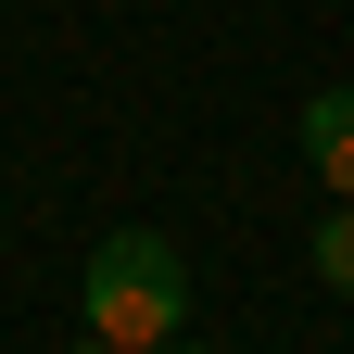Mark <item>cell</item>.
I'll return each mask as SVG.
<instances>
[{
    "instance_id": "3",
    "label": "cell",
    "mask_w": 354,
    "mask_h": 354,
    "mask_svg": "<svg viewBox=\"0 0 354 354\" xmlns=\"http://www.w3.org/2000/svg\"><path fill=\"white\" fill-rule=\"evenodd\" d=\"M317 279L354 304V203H329V215H317Z\"/></svg>"
},
{
    "instance_id": "2",
    "label": "cell",
    "mask_w": 354,
    "mask_h": 354,
    "mask_svg": "<svg viewBox=\"0 0 354 354\" xmlns=\"http://www.w3.org/2000/svg\"><path fill=\"white\" fill-rule=\"evenodd\" d=\"M304 165H317V190L354 203V88H317L304 102Z\"/></svg>"
},
{
    "instance_id": "1",
    "label": "cell",
    "mask_w": 354,
    "mask_h": 354,
    "mask_svg": "<svg viewBox=\"0 0 354 354\" xmlns=\"http://www.w3.org/2000/svg\"><path fill=\"white\" fill-rule=\"evenodd\" d=\"M88 342H102V354L190 342V266H177L165 228H114L102 253H88Z\"/></svg>"
},
{
    "instance_id": "5",
    "label": "cell",
    "mask_w": 354,
    "mask_h": 354,
    "mask_svg": "<svg viewBox=\"0 0 354 354\" xmlns=\"http://www.w3.org/2000/svg\"><path fill=\"white\" fill-rule=\"evenodd\" d=\"M64 354H102V342H64Z\"/></svg>"
},
{
    "instance_id": "4",
    "label": "cell",
    "mask_w": 354,
    "mask_h": 354,
    "mask_svg": "<svg viewBox=\"0 0 354 354\" xmlns=\"http://www.w3.org/2000/svg\"><path fill=\"white\" fill-rule=\"evenodd\" d=\"M165 354H215V342H165Z\"/></svg>"
}]
</instances>
